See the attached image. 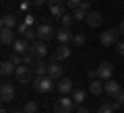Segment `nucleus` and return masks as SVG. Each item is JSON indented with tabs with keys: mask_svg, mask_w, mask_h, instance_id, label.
I'll use <instances>...</instances> for the list:
<instances>
[{
	"mask_svg": "<svg viewBox=\"0 0 124 113\" xmlns=\"http://www.w3.org/2000/svg\"><path fill=\"white\" fill-rule=\"evenodd\" d=\"M56 88H58L60 95H68V93H72V80L68 76H62V78H58Z\"/></svg>",
	"mask_w": 124,
	"mask_h": 113,
	"instance_id": "nucleus-9",
	"label": "nucleus"
},
{
	"mask_svg": "<svg viewBox=\"0 0 124 113\" xmlns=\"http://www.w3.org/2000/svg\"><path fill=\"white\" fill-rule=\"evenodd\" d=\"M79 8L85 10V13H89V10H91V2H89V0H83V2L79 4Z\"/></svg>",
	"mask_w": 124,
	"mask_h": 113,
	"instance_id": "nucleus-30",
	"label": "nucleus"
},
{
	"mask_svg": "<svg viewBox=\"0 0 124 113\" xmlns=\"http://www.w3.org/2000/svg\"><path fill=\"white\" fill-rule=\"evenodd\" d=\"M70 52H72V49L68 47V43H64V45H60V47L56 49V53H54V58H56L58 62H60V60H66V58L70 56Z\"/></svg>",
	"mask_w": 124,
	"mask_h": 113,
	"instance_id": "nucleus-20",
	"label": "nucleus"
},
{
	"mask_svg": "<svg viewBox=\"0 0 124 113\" xmlns=\"http://www.w3.org/2000/svg\"><path fill=\"white\" fill-rule=\"evenodd\" d=\"M0 113H8V111H6V109H2V111H0Z\"/></svg>",
	"mask_w": 124,
	"mask_h": 113,
	"instance_id": "nucleus-39",
	"label": "nucleus"
},
{
	"mask_svg": "<svg viewBox=\"0 0 124 113\" xmlns=\"http://www.w3.org/2000/svg\"><path fill=\"white\" fill-rule=\"evenodd\" d=\"M103 91H106L112 99H116V97L122 93V86H120V82H116V80L110 78V80H106V84H103Z\"/></svg>",
	"mask_w": 124,
	"mask_h": 113,
	"instance_id": "nucleus-8",
	"label": "nucleus"
},
{
	"mask_svg": "<svg viewBox=\"0 0 124 113\" xmlns=\"http://www.w3.org/2000/svg\"><path fill=\"white\" fill-rule=\"evenodd\" d=\"M103 84H106V82H101V78H97V80L93 78L91 82H89V91L97 97V95H101V93H106V91H103Z\"/></svg>",
	"mask_w": 124,
	"mask_h": 113,
	"instance_id": "nucleus-18",
	"label": "nucleus"
},
{
	"mask_svg": "<svg viewBox=\"0 0 124 113\" xmlns=\"http://www.w3.org/2000/svg\"><path fill=\"white\" fill-rule=\"evenodd\" d=\"M13 31H15V29H6V27L0 29V41H2V45H13L15 41H17Z\"/></svg>",
	"mask_w": 124,
	"mask_h": 113,
	"instance_id": "nucleus-13",
	"label": "nucleus"
},
{
	"mask_svg": "<svg viewBox=\"0 0 124 113\" xmlns=\"http://www.w3.org/2000/svg\"><path fill=\"white\" fill-rule=\"evenodd\" d=\"M25 23H27V25H33V23H35V17H31V14H27V17H25Z\"/></svg>",
	"mask_w": 124,
	"mask_h": 113,
	"instance_id": "nucleus-32",
	"label": "nucleus"
},
{
	"mask_svg": "<svg viewBox=\"0 0 124 113\" xmlns=\"http://www.w3.org/2000/svg\"><path fill=\"white\" fill-rule=\"evenodd\" d=\"M118 31H120V35H124V21L120 23V27H118Z\"/></svg>",
	"mask_w": 124,
	"mask_h": 113,
	"instance_id": "nucleus-37",
	"label": "nucleus"
},
{
	"mask_svg": "<svg viewBox=\"0 0 124 113\" xmlns=\"http://www.w3.org/2000/svg\"><path fill=\"white\" fill-rule=\"evenodd\" d=\"M15 113H25V111H15Z\"/></svg>",
	"mask_w": 124,
	"mask_h": 113,
	"instance_id": "nucleus-40",
	"label": "nucleus"
},
{
	"mask_svg": "<svg viewBox=\"0 0 124 113\" xmlns=\"http://www.w3.org/2000/svg\"><path fill=\"white\" fill-rule=\"evenodd\" d=\"M33 70H31V66H25V64H21V66H17V70H15V78H17V82H23V84H27V82H33Z\"/></svg>",
	"mask_w": 124,
	"mask_h": 113,
	"instance_id": "nucleus-3",
	"label": "nucleus"
},
{
	"mask_svg": "<svg viewBox=\"0 0 124 113\" xmlns=\"http://www.w3.org/2000/svg\"><path fill=\"white\" fill-rule=\"evenodd\" d=\"M112 74H114V66H112V62H101V64L97 66V78L110 80Z\"/></svg>",
	"mask_w": 124,
	"mask_h": 113,
	"instance_id": "nucleus-7",
	"label": "nucleus"
},
{
	"mask_svg": "<svg viewBox=\"0 0 124 113\" xmlns=\"http://www.w3.org/2000/svg\"><path fill=\"white\" fill-rule=\"evenodd\" d=\"M15 70H17V66H15L10 60H6V62L0 64V72H2V76H10V74H15Z\"/></svg>",
	"mask_w": 124,
	"mask_h": 113,
	"instance_id": "nucleus-21",
	"label": "nucleus"
},
{
	"mask_svg": "<svg viewBox=\"0 0 124 113\" xmlns=\"http://www.w3.org/2000/svg\"><path fill=\"white\" fill-rule=\"evenodd\" d=\"M0 97H2L4 103L13 101V99H15V86H13L10 82H2V86H0Z\"/></svg>",
	"mask_w": 124,
	"mask_h": 113,
	"instance_id": "nucleus-10",
	"label": "nucleus"
},
{
	"mask_svg": "<svg viewBox=\"0 0 124 113\" xmlns=\"http://www.w3.org/2000/svg\"><path fill=\"white\" fill-rule=\"evenodd\" d=\"M97 113H114V107H112V103H101Z\"/></svg>",
	"mask_w": 124,
	"mask_h": 113,
	"instance_id": "nucleus-26",
	"label": "nucleus"
},
{
	"mask_svg": "<svg viewBox=\"0 0 124 113\" xmlns=\"http://www.w3.org/2000/svg\"><path fill=\"white\" fill-rule=\"evenodd\" d=\"M72 43H75V45H83V43H85V35H83V33H75Z\"/></svg>",
	"mask_w": 124,
	"mask_h": 113,
	"instance_id": "nucleus-27",
	"label": "nucleus"
},
{
	"mask_svg": "<svg viewBox=\"0 0 124 113\" xmlns=\"http://www.w3.org/2000/svg\"><path fill=\"white\" fill-rule=\"evenodd\" d=\"M72 17H75V21H81V19H85V17H87V13H85V10H81V8H75Z\"/></svg>",
	"mask_w": 124,
	"mask_h": 113,
	"instance_id": "nucleus-29",
	"label": "nucleus"
},
{
	"mask_svg": "<svg viewBox=\"0 0 124 113\" xmlns=\"http://www.w3.org/2000/svg\"><path fill=\"white\" fill-rule=\"evenodd\" d=\"M29 47H31V43H27V39H17L13 43V52H17V53H25V52H29Z\"/></svg>",
	"mask_w": 124,
	"mask_h": 113,
	"instance_id": "nucleus-16",
	"label": "nucleus"
},
{
	"mask_svg": "<svg viewBox=\"0 0 124 113\" xmlns=\"http://www.w3.org/2000/svg\"><path fill=\"white\" fill-rule=\"evenodd\" d=\"M54 111L56 113H72L75 111V99L66 95H60V99L54 103Z\"/></svg>",
	"mask_w": 124,
	"mask_h": 113,
	"instance_id": "nucleus-1",
	"label": "nucleus"
},
{
	"mask_svg": "<svg viewBox=\"0 0 124 113\" xmlns=\"http://www.w3.org/2000/svg\"><path fill=\"white\" fill-rule=\"evenodd\" d=\"M64 2H66V6H70V8H79V4L83 0H64Z\"/></svg>",
	"mask_w": 124,
	"mask_h": 113,
	"instance_id": "nucleus-31",
	"label": "nucleus"
},
{
	"mask_svg": "<svg viewBox=\"0 0 124 113\" xmlns=\"http://www.w3.org/2000/svg\"><path fill=\"white\" fill-rule=\"evenodd\" d=\"M62 2H64V0H48V4H50V6H56V4H62Z\"/></svg>",
	"mask_w": 124,
	"mask_h": 113,
	"instance_id": "nucleus-34",
	"label": "nucleus"
},
{
	"mask_svg": "<svg viewBox=\"0 0 124 113\" xmlns=\"http://www.w3.org/2000/svg\"><path fill=\"white\" fill-rule=\"evenodd\" d=\"M31 84H33V88H35L37 93H48V91H52V88L56 86V84H54V78L48 76V74H46V76H35Z\"/></svg>",
	"mask_w": 124,
	"mask_h": 113,
	"instance_id": "nucleus-2",
	"label": "nucleus"
},
{
	"mask_svg": "<svg viewBox=\"0 0 124 113\" xmlns=\"http://www.w3.org/2000/svg\"><path fill=\"white\" fill-rule=\"evenodd\" d=\"M118 35H120L118 29H108V31H103V33L99 35V41H101L103 47H112V45L118 43Z\"/></svg>",
	"mask_w": 124,
	"mask_h": 113,
	"instance_id": "nucleus-4",
	"label": "nucleus"
},
{
	"mask_svg": "<svg viewBox=\"0 0 124 113\" xmlns=\"http://www.w3.org/2000/svg\"><path fill=\"white\" fill-rule=\"evenodd\" d=\"M29 49H31L33 53H35L37 58H46V56H48V45H46V41H39V39H37V41H33Z\"/></svg>",
	"mask_w": 124,
	"mask_h": 113,
	"instance_id": "nucleus-11",
	"label": "nucleus"
},
{
	"mask_svg": "<svg viewBox=\"0 0 124 113\" xmlns=\"http://www.w3.org/2000/svg\"><path fill=\"white\" fill-rule=\"evenodd\" d=\"M31 2H33V4H35V6H41V4H46L48 0H31Z\"/></svg>",
	"mask_w": 124,
	"mask_h": 113,
	"instance_id": "nucleus-35",
	"label": "nucleus"
},
{
	"mask_svg": "<svg viewBox=\"0 0 124 113\" xmlns=\"http://www.w3.org/2000/svg\"><path fill=\"white\" fill-rule=\"evenodd\" d=\"M0 25L6 27V29H17L19 23H17V19H15V14H4V17L0 19Z\"/></svg>",
	"mask_w": 124,
	"mask_h": 113,
	"instance_id": "nucleus-17",
	"label": "nucleus"
},
{
	"mask_svg": "<svg viewBox=\"0 0 124 113\" xmlns=\"http://www.w3.org/2000/svg\"><path fill=\"white\" fill-rule=\"evenodd\" d=\"M75 113H89V111H87V109H85V107H79V109H77Z\"/></svg>",
	"mask_w": 124,
	"mask_h": 113,
	"instance_id": "nucleus-38",
	"label": "nucleus"
},
{
	"mask_svg": "<svg viewBox=\"0 0 124 113\" xmlns=\"http://www.w3.org/2000/svg\"><path fill=\"white\" fill-rule=\"evenodd\" d=\"M10 62H13L15 66H21V64H23V58H21V53H17V52H15L13 56H10Z\"/></svg>",
	"mask_w": 124,
	"mask_h": 113,
	"instance_id": "nucleus-28",
	"label": "nucleus"
},
{
	"mask_svg": "<svg viewBox=\"0 0 124 113\" xmlns=\"http://www.w3.org/2000/svg\"><path fill=\"white\" fill-rule=\"evenodd\" d=\"M50 13H52L54 19H62L66 14V2H62V4H56V6H50Z\"/></svg>",
	"mask_w": 124,
	"mask_h": 113,
	"instance_id": "nucleus-19",
	"label": "nucleus"
},
{
	"mask_svg": "<svg viewBox=\"0 0 124 113\" xmlns=\"http://www.w3.org/2000/svg\"><path fill=\"white\" fill-rule=\"evenodd\" d=\"M72 99H75V103H83V101H85V91H83V88L72 91Z\"/></svg>",
	"mask_w": 124,
	"mask_h": 113,
	"instance_id": "nucleus-24",
	"label": "nucleus"
},
{
	"mask_svg": "<svg viewBox=\"0 0 124 113\" xmlns=\"http://www.w3.org/2000/svg\"><path fill=\"white\" fill-rule=\"evenodd\" d=\"M31 70L35 72V76H46V74H48V64H46L44 58H37L35 64L31 66Z\"/></svg>",
	"mask_w": 124,
	"mask_h": 113,
	"instance_id": "nucleus-14",
	"label": "nucleus"
},
{
	"mask_svg": "<svg viewBox=\"0 0 124 113\" xmlns=\"http://www.w3.org/2000/svg\"><path fill=\"white\" fill-rule=\"evenodd\" d=\"M52 37H56V31L52 29V25L44 23V25L37 27V39H39V41H46V43H48Z\"/></svg>",
	"mask_w": 124,
	"mask_h": 113,
	"instance_id": "nucleus-5",
	"label": "nucleus"
},
{
	"mask_svg": "<svg viewBox=\"0 0 124 113\" xmlns=\"http://www.w3.org/2000/svg\"><path fill=\"white\" fill-rule=\"evenodd\" d=\"M23 111L25 113H37V103L35 101H27L25 107H23Z\"/></svg>",
	"mask_w": 124,
	"mask_h": 113,
	"instance_id": "nucleus-25",
	"label": "nucleus"
},
{
	"mask_svg": "<svg viewBox=\"0 0 124 113\" xmlns=\"http://www.w3.org/2000/svg\"><path fill=\"white\" fill-rule=\"evenodd\" d=\"M48 76H52L54 80L62 78V66H60V62H58L54 56L50 58V62H48Z\"/></svg>",
	"mask_w": 124,
	"mask_h": 113,
	"instance_id": "nucleus-6",
	"label": "nucleus"
},
{
	"mask_svg": "<svg viewBox=\"0 0 124 113\" xmlns=\"http://www.w3.org/2000/svg\"><path fill=\"white\" fill-rule=\"evenodd\" d=\"M116 47H118V53H120V56H124V41H120Z\"/></svg>",
	"mask_w": 124,
	"mask_h": 113,
	"instance_id": "nucleus-33",
	"label": "nucleus"
},
{
	"mask_svg": "<svg viewBox=\"0 0 124 113\" xmlns=\"http://www.w3.org/2000/svg\"><path fill=\"white\" fill-rule=\"evenodd\" d=\"M72 37H75V33H72L70 29H66V27H62V29L56 31V39L60 41V45L68 43V41H72Z\"/></svg>",
	"mask_w": 124,
	"mask_h": 113,
	"instance_id": "nucleus-12",
	"label": "nucleus"
},
{
	"mask_svg": "<svg viewBox=\"0 0 124 113\" xmlns=\"http://www.w3.org/2000/svg\"><path fill=\"white\" fill-rule=\"evenodd\" d=\"M85 21H87L89 27H99L101 25V14H99L97 10H89L87 17H85Z\"/></svg>",
	"mask_w": 124,
	"mask_h": 113,
	"instance_id": "nucleus-15",
	"label": "nucleus"
},
{
	"mask_svg": "<svg viewBox=\"0 0 124 113\" xmlns=\"http://www.w3.org/2000/svg\"><path fill=\"white\" fill-rule=\"evenodd\" d=\"M60 23H62V27L70 29V27H72V23H75V17H72V14H64V17L60 19Z\"/></svg>",
	"mask_w": 124,
	"mask_h": 113,
	"instance_id": "nucleus-23",
	"label": "nucleus"
},
{
	"mask_svg": "<svg viewBox=\"0 0 124 113\" xmlns=\"http://www.w3.org/2000/svg\"><path fill=\"white\" fill-rule=\"evenodd\" d=\"M116 99H118V101H120V103H122V105H124V91H122V93H120V95H118V97H116Z\"/></svg>",
	"mask_w": 124,
	"mask_h": 113,
	"instance_id": "nucleus-36",
	"label": "nucleus"
},
{
	"mask_svg": "<svg viewBox=\"0 0 124 113\" xmlns=\"http://www.w3.org/2000/svg\"><path fill=\"white\" fill-rule=\"evenodd\" d=\"M35 60H37V56L31 52V49L23 53V64H25V66H33V64H35Z\"/></svg>",
	"mask_w": 124,
	"mask_h": 113,
	"instance_id": "nucleus-22",
	"label": "nucleus"
}]
</instances>
